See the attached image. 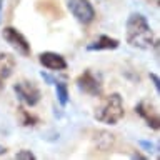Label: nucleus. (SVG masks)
Returning <instances> with one entry per match:
<instances>
[{
  "instance_id": "nucleus-1",
  "label": "nucleus",
  "mask_w": 160,
  "mask_h": 160,
  "mask_svg": "<svg viewBox=\"0 0 160 160\" xmlns=\"http://www.w3.org/2000/svg\"><path fill=\"white\" fill-rule=\"evenodd\" d=\"M127 42L135 48L148 50L155 45L153 32L142 13H132L127 20Z\"/></svg>"
},
{
  "instance_id": "nucleus-2",
  "label": "nucleus",
  "mask_w": 160,
  "mask_h": 160,
  "mask_svg": "<svg viewBox=\"0 0 160 160\" xmlns=\"http://www.w3.org/2000/svg\"><path fill=\"white\" fill-rule=\"evenodd\" d=\"M95 120L107 125H115L118 123L123 117V100L120 97V93H110L107 95L100 105L95 108L93 113Z\"/></svg>"
},
{
  "instance_id": "nucleus-3",
  "label": "nucleus",
  "mask_w": 160,
  "mask_h": 160,
  "mask_svg": "<svg viewBox=\"0 0 160 160\" xmlns=\"http://www.w3.org/2000/svg\"><path fill=\"white\" fill-rule=\"evenodd\" d=\"M13 90L17 93V97L25 105H28V107H33V105H37L40 102V90L30 80H20V82H17L13 85Z\"/></svg>"
},
{
  "instance_id": "nucleus-4",
  "label": "nucleus",
  "mask_w": 160,
  "mask_h": 160,
  "mask_svg": "<svg viewBox=\"0 0 160 160\" xmlns=\"http://www.w3.org/2000/svg\"><path fill=\"white\" fill-rule=\"evenodd\" d=\"M67 7L70 13L83 25L90 23L95 18V10L88 0H67Z\"/></svg>"
},
{
  "instance_id": "nucleus-5",
  "label": "nucleus",
  "mask_w": 160,
  "mask_h": 160,
  "mask_svg": "<svg viewBox=\"0 0 160 160\" xmlns=\"http://www.w3.org/2000/svg\"><path fill=\"white\" fill-rule=\"evenodd\" d=\"M2 35H3V38L7 40V43H10V47H13L20 55H23V57H28L30 55V52H32L30 43L27 42V38H25L18 30H15L12 27H7V28H3Z\"/></svg>"
},
{
  "instance_id": "nucleus-6",
  "label": "nucleus",
  "mask_w": 160,
  "mask_h": 160,
  "mask_svg": "<svg viewBox=\"0 0 160 160\" xmlns=\"http://www.w3.org/2000/svg\"><path fill=\"white\" fill-rule=\"evenodd\" d=\"M77 87L80 92L92 95V97H98L102 93V83L100 80L95 77V73L92 70H85V72L77 78Z\"/></svg>"
},
{
  "instance_id": "nucleus-7",
  "label": "nucleus",
  "mask_w": 160,
  "mask_h": 160,
  "mask_svg": "<svg viewBox=\"0 0 160 160\" xmlns=\"http://www.w3.org/2000/svg\"><path fill=\"white\" fill-rule=\"evenodd\" d=\"M135 112H137L140 117H142L145 122H147L148 127H152L153 130H158L160 128V117H158V112L155 110V107L148 102H140L135 105Z\"/></svg>"
},
{
  "instance_id": "nucleus-8",
  "label": "nucleus",
  "mask_w": 160,
  "mask_h": 160,
  "mask_svg": "<svg viewBox=\"0 0 160 160\" xmlns=\"http://www.w3.org/2000/svg\"><path fill=\"white\" fill-rule=\"evenodd\" d=\"M38 62L48 70H65L67 68L65 58L55 52H42L38 55Z\"/></svg>"
},
{
  "instance_id": "nucleus-9",
  "label": "nucleus",
  "mask_w": 160,
  "mask_h": 160,
  "mask_svg": "<svg viewBox=\"0 0 160 160\" xmlns=\"http://www.w3.org/2000/svg\"><path fill=\"white\" fill-rule=\"evenodd\" d=\"M15 68V58L10 53H0V92L3 87V80L12 75Z\"/></svg>"
},
{
  "instance_id": "nucleus-10",
  "label": "nucleus",
  "mask_w": 160,
  "mask_h": 160,
  "mask_svg": "<svg viewBox=\"0 0 160 160\" xmlns=\"http://www.w3.org/2000/svg\"><path fill=\"white\" fill-rule=\"evenodd\" d=\"M117 47H118L117 38H112L108 35H100L95 42L87 45V50H90V52H95V50H115Z\"/></svg>"
},
{
  "instance_id": "nucleus-11",
  "label": "nucleus",
  "mask_w": 160,
  "mask_h": 160,
  "mask_svg": "<svg viewBox=\"0 0 160 160\" xmlns=\"http://www.w3.org/2000/svg\"><path fill=\"white\" fill-rule=\"evenodd\" d=\"M17 118H18V123L22 125V127H33V125L38 123V118L30 113L28 110H25L23 107L17 108Z\"/></svg>"
},
{
  "instance_id": "nucleus-12",
  "label": "nucleus",
  "mask_w": 160,
  "mask_h": 160,
  "mask_svg": "<svg viewBox=\"0 0 160 160\" xmlns=\"http://www.w3.org/2000/svg\"><path fill=\"white\" fill-rule=\"evenodd\" d=\"M55 93H57V100L58 103L65 107L68 103V88L65 82H55Z\"/></svg>"
},
{
  "instance_id": "nucleus-13",
  "label": "nucleus",
  "mask_w": 160,
  "mask_h": 160,
  "mask_svg": "<svg viewBox=\"0 0 160 160\" xmlns=\"http://www.w3.org/2000/svg\"><path fill=\"white\" fill-rule=\"evenodd\" d=\"M15 158H18V160H22V158H25V160H33L35 155L30 152V150H20V152L15 153Z\"/></svg>"
},
{
  "instance_id": "nucleus-14",
  "label": "nucleus",
  "mask_w": 160,
  "mask_h": 160,
  "mask_svg": "<svg viewBox=\"0 0 160 160\" xmlns=\"http://www.w3.org/2000/svg\"><path fill=\"white\" fill-rule=\"evenodd\" d=\"M138 145L145 150H148V152H157V145L152 143V142H147V140H140Z\"/></svg>"
},
{
  "instance_id": "nucleus-15",
  "label": "nucleus",
  "mask_w": 160,
  "mask_h": 160,
  "mask_svg": "<svg viewBox=\"0 0 160 160\" xmlns=\"http://www.w3.org/2000/svg\"><path fill=\"white\" fill-rule=\"evenodd\" d=\"M150 80L153 82V85H155V88H157V92H160V80H158V77L155 73H150Z\"/></svg>"
},
{
  "instance_id": "nucleus-16",
  "label": "nucleus",
  "mask_w": 160,
  "mask_h": 160,
  "mask_svg": "<svg viewBox=\"0 0 160 160\" xmlns=\"http://www.w3.org/2000/svg\"><path fill=\"white\" fill-rule=\"evenodd\" d=\"M40 75H42V78H45V82H47V83H50V85H52V83H55V80H53L52 77H50L48 73H45V72H42V73H40Z\"/></svg>"
},
{
  "instance_id": "nucleus-17",
  "label": "nucleus",
  "mask_w": 160,
  "mask_h": 160,
  "mask_svg": "<svg viewBox=\"0 0 160 160\" xmlns=\"http://www.w3.org/2000/svg\"><path fill=\"white\" fill-rule=\"evenodd\" d=\"M5 153H7V148L3 145H0V155H5Z\"/></svg>"
},
{
  "instance_id": "nucleus-18",
  "label": "nucleus",
  "mask_w": 160,
  "mask_h": 160,
  "mask_svg": "<svg viewBox=\"0 0 160 160\" xmlns=\"http://www.w3.org/2000/svg\"><path fill=\"white\" fill-rule=\"evenodd\" d=\"M2 7H3V0H0V23H2Z\"/></svg>"
},
{
  "instance_id": "nucleus-19",
  "label": "nucleus",
  "mask_w": 160,
  "mask_h": 160,
  "mask_svg": "<svg viewBox=\"0 0 160 160\" xmlns=\"http://www.w3.org/2000/svg\"><path fill=\"white\" fill-rule=\"evenodd\" d=\"M133 158H145V157H143L142 153H135V155H133Z\"/></svg>"
}]
</instances>
